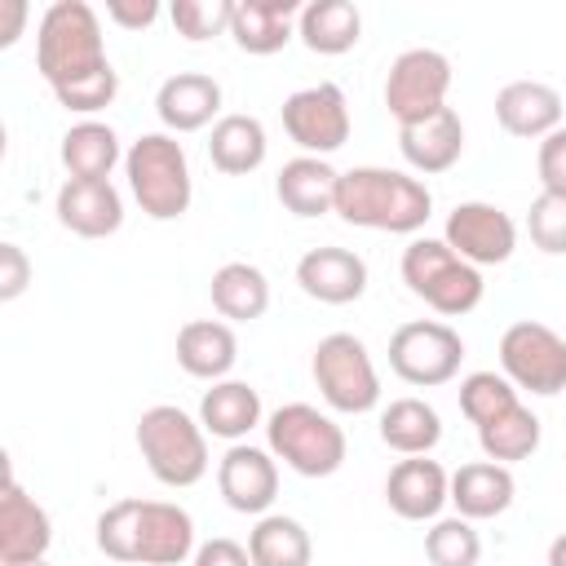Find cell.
I'll list each match as a JSON object with an SVG mask.
<instances>
[{
	"label": "cell",
	"mask_w": 566,
	"mask_h": 566,
	"mask_svg": "<svg viewBox=\"0 0 566 566\" xmlns=\"http://www.w3.org/2000/svg\"><path fill=\"white\" fill-rule=\"evenodd\" d=\"M97 548L128 566H181L195 557V517L172 500L124 495L97 513Z\"/></svg>",
	"instance_id": "cell-1"
},
{
	"label": "cell",
	"mask_w": 566,
	"mask_h": 566,
	"mask_svg": "<svg viewBox=\"0 0 566 566\" xmlns=\"http://www.w3.org/2000/svg\"><path fill=\"white\" fill-rule=\"evenodd\" d=\"M433 212V195L420 177L402 168H380V164H358L340 172L336 186V217L358 230H380V234H416Z\"/></svg>",
	"instance_id": "cell-2"
},
{
	"label": "cell",
	"mask_w": 566,
	"mask_h": 566,
	"mask_svg": "<svg viewBox=\"0 0 566 566\" xmlns=\"http://www.w3.org/2000/svg\"><path fill=\"white\" fill-rule=\"evenodd\" d=\"M106 66L111 57H106L97 9L84 0H53L35 27V71L44 75V84L57 93Z\"/></svg>",
	"instance_id": "cell-3"
},
{
	"label": "cell",
	"mask_w": 566,
	"mask_h": 566,
	"mask_svg": "<svg viewBox=\"0 0 566 566\" xmlns=\"http://www.w3.org/2000/svg\"><path fill=\"white\" fill-rule=\"evenodd\" d=\"M124 177L137 208L150 221H177L190 212V199H195L190 159L172 133H142L124 150Z\"/></svg>",
	"instance_id": "cell-4"
},
{
	"label": "cell",
	"mask_w": 566,
	"mask_h": 566,
	"mask_svg": "<svg viewBox=\"0 0 566 566\" xmlns=\"http://www.w3.org/2000/svg\"><path fill=\"white\" fill-rule=\"evenodd\" d=\"M137 451L155 482L181 491L208 473V429L177 402H155L137 416Z\"/></svg>",
	"instance_id": "cell-5"
},
{
	"label": "cell",
	"mask_w": 566,
	"mask_h": 566,
	"mask_svg": "<svg viewBox=\"0 0 566 566\" xmlns=\"http://www.w3.org/2000/svg\"><path fill=\"white\" fill-rule=\"evenodd\" d=\"M402 283L411 296H420L429 310H438L442 318H460L469 310L482 305V270L469 265L464 256H455L447 248V239H429V234H416L407 248H402Z\"/></svg>",
	"instance_id": "cell-6"
},
{
	"label": "cell",
	"mask_w": 566,
	"mask_h": 566,
	"mask_svg": "<svg viewBox=\"0 0 566 566\" xmlns=\"http://www.w3.org/2000/svg\"><path fill=\"white\" fill-rule=\"evenodd\" d=\"M265 447L301 478H332L345 464V429L314 402H283L265 420Z\"/></svg>",
	"instance_id": "cell-7"
},
{
	"label": "cell",
	"mask_w": 566,
	"mask_h": 566,
	"mask_svg": "<svg viewBox=\"0 0 566 566\" xmlns=\"http://www.w3.org/2000/svg\"><path fill=\"white\" fill-rule=\"evenodd\" d=\"M310 371H314V385H318L323 402L340 416H367L380 402L376 363H371L367 345L354 332H327L314 345Z\"/></svg>",
	"instance_id": "cell-8"
},
{
	"label": "cell",
	"mask_w": 566,
	"mask_h": 566,
	"mask_svg": "<svg viewBox=\"0 0 566 566\" xmlns=\"http://www.w3.org/2000/svg\"><path fill=\"white\" fill-rule=\"evenodd\" d=\"M460 363H464V340L451 323L411 318V323L394 327V336H389V367L398 380H407L416 389H438V385L455 380Z\"/></svg>",
	"instance_id": "cell-9"
},
{
	"label": "cell",
	"mask_w": 566,
	"mask_h": 566,
	"mask_svg": "<svg viewBox=\"0 0 566 566\" xmlns=\"http://www.w3.org/2000/svg\"><path fill=\"white\" fill-rule=\"evenodd\" d=\"M500 371L513 380V389H526L535 398H553L566 389V336H557L548 323L517 318L500 336Z\"/></svg>",
	"instance_id": "cell-10"
},
{
	"label": "cell",
	"mask_w": 566,
	"mask_h": 566,
	"mask_svg": "<svg viewBox=\"0 0 566 566\" xmlns=\"http://www.w3.org/2000/svg\"><path fill=\"white\" fill-rule=\"evenodd\" d=\"M447 93H451V62L447 53L438 49H402L394 62H389V75H385V106L389 115L402 124H420L429 115H438L447 106Z\"/></svg>",
	"instance_id": "cell-11"
},
{
	"label": "cell",
	"mask_w": 566,
	"mask_h": 566,
	"mask_svg": "<svg viewBox=\"0 0 566 566\" xmlns=\"http://www.w3.org/2000/svg\"><path fill=\"white\" fill-rule=\"evenodd\" d=\"M283 133L305 150L327 159L332 150H340L349 142V102L340 93V84L318 80L310 88H296L283 97Z\"/></svg>",
	"instance_id": "cell-12"
},
{
	"label": "cell",
	"mask_w": 566,
	"mask_h": 566,
	"mask_svg": "<svg viewBox=\"0 0 566 566\" xmlns=\"http://www.w3.org/2000/svg\"><path fill=\"white\" fill-rule=\"evenodd\" d=\"M442 239L455 256H464L469 265H504L517 248V226L504 208L486 203V199H464L447 212Z\"/></svg>",
	"instance_id": "cell-13"
},
{
	"label": "cell",
	"mask_w": 566,
	"mask_h": 566,
	"mask_svg": "<svg viewBox=\"0 0 566 566\" xmlns=\"http://www.w3.org/2000/svg\"><path fill=\"white\" fill-rule=\"evenodd\" d=\"M217 491L234 513L265 517L279 495V460L270 455V447L230 442L217 460Z\"/></svg>",
	"instance_id": "cell-14"
},
{
	"label": "cell",
	"mask_w": 566,
	"mask_h": 566,
	"mask_svg": "<svg viewBox=\"0 0 566 566\" xmlns=\"http://www.w3.org/2000/svg\"><path fill=\"white\" fill-rule=\"evenodd\" d=\"M385 504L402 522H438L451 504V473L429 455H402L385 478Z\"/></svg>",
	"instance_id": "cell-15"
},
{
	"label": "cell",
	"mask_w": 566,
	"mask_h": 566,
	"mask_svg": "<svg viewBox=\"0 0 566 566\" xmlns=\"http://www.w3.org/2000/svg\"><path fill=\"white\" fill-rule=\"evenodd\" d=\"M296 287L318 305H349L367 292V261L354 248H310L296 261Z\"/></svg>",
	"instance_id": "cell-16"
},
{
	"label": "cell",
	"mask_w": 566,
	"mask_h": 566,
	"mask_svg": "<svg viewBox=\"0 0 566 566\" xmlns=\"http://www.w3.org/2000/svg\"><path fill=\"white\" fill-rule=\"evenodd\" d=\"M155 115L164 133H199L221 119V84L203 71H177L155 93Z\"/></svg>",
	"instance_id": "cell-17"
},
{
	"label": "cell",
	"mask_w": 566,
	"mask_h": 566,
	"mask_svg": "<svg viewBox=\"0 0 566 566\" xmlns=\"http://www.w3.org/2000/svg\"><path fill=\"white\" fill-rule=\"evenodd\" d=\"M53 544V522L35 495L9 473L0 495V562H40Z\"/></svg>",
	"instance_id": "cell-18"
},
{
	"label": "cell",
	"mask_w": 566,
	"mask_h": 566,
	"mask_svg": "<svg viewBox=\"0 0 566 566\" xmlns=\"http://www.w3.org/2000/svg\"><path fill=\"white\" fill-rule=\"evenodd\" d=\"M53 212L62 221V230L80 234V239H106L124 226V199L111 181H80V177H66L57 186V199H53Z\"/></svg>",
	"instance_id": "cell-19"
},
{
	"label": "cell",
	"mask_w": 566,
	"mask_h": 566,
	"mask_svg": "<svg viewBox=\"0 0 566 566\" xmlns=\"http://www.w3.org/2000/svg\"><path fill=\"white\" fill-rule=\"evenodd\" d=\"M562 93L544 80H513L495 93V119L509 137L544 142L553 128H562Z\"/></svg>",
	"instance_id": "cell-20"
},
{
	"label": "cell",
	"mask_w": 566,
	"mask_h": 566,
	"mask_svg": "<svg viewBox=\"0 0 566 566\" xmlns=\"http://www.w3.org/2000/svg\"><path fill=\"white\" fill-rule=\"evenodd\" d=\"M398 150L411 164V172L438 177V172L460 164V155H464V124H460V115L451 106H442L438 115H429L420 124H402L398 128Z\"/></svg>",
	"instance_id": "cell-21"
},
{
	"label": "cell",
	"mask_w": 566,
	"mask_h": 566,
	"mask_svg": "<svg viewBox=\"0 0 566 566\" xmlns=\"http://www.w3.org/2000/svg\"><path fill=\"white\" fill-rule=\"evenodd\" d=\"M239 363V336L226 318H190L177 332V367L195 380H230Z\"/></svg>",
	"instance_id": "cell-22"
},
{
	"label": "cell",
	"mask_w": 566,
	"mask_h": 566,
	"mask_svg": "<svg viewBox=\"0 0 566 566\" xmlns=\"http://www.w3.org/2000/svg\"><path fill=\"white\" fill-rule=\"evenodd\" d=\"M336 186H340V172L318 159V155H296L279 168L274 177V195L279 203L292 212V217H327L336 212Z\"/></svg>",
	"instance_id": "cell-23"
},
{
	"label": "cell",
	"mask_w": 566,
	"mask_h": 566,
	"mask_svg": "<svg viewBox=\"0 0 566 566\" xmlns=\"http://www.w3.org/2000/svg\"><path fill=\"white\" fill-rule=\"evenodd\" d=\"M517 495V482H513V469L509 464H495V460H469L451 473V504L460 517L469 522H486V517H500Z\"/></svg>",
	"instance_id": "cell-24"
},
{
	"label": "cell",
	"mask_w": 566,
	"mask_h": 566,
	"mask_svg": "<svg viewBox=\"0 0 566 566\" xmlns=\"http://www.w3.org/2000/svg\"><path fill=\"white\" fill-rule=\"evenodd\" d=\"M296 18H301L296 0H234L230 35L243 53L270 57L296 35Z\"/></svg>",
	"instance_id": "cell-25"
},
{
	"label": "cell",
	"mask_w": 566,
	"mask_h": 566,
	"mask_svg": "<svg viewBox=\"0 0 566 566\" xmlns=\"http://www.w3.org/2000/svg\"><path fill=\"white\" fill-rule=\"evenodd\" d=\"M265 150H270L265 124H261L256 115H243V111L221 115V119L212 124V133H208V159H212V168L226 172V177H248V172H256V168L265 164Z\"/></svg>",
	"instance_id": "cell-26"
},
{
	"label": "cell",
	"mask_w": 566,
	"mask_h": 566,
	"mask_svg": "<svg viewBox=\"0 0 566 566\" xmlns=\"http://www.w3.org/2000/svg\"><path fill=\"white\" fill-rule=\"evenodd\" d=\"M62 168L66 177H80V181H111L115 164H124V150H119V133L102 119H80L62 133Z\"/></svg>",
	"instance_id": "cell-27"
},
{
	"label": "cell",
	"mask_w": 566,
	"mask_h": 566,
	"mask_svg": "<svg viewBox=\"0 0 566 566\" xmlns=\"http://www.w3.org/2000/svg\"><path fill=\"white\" fill-rule=\"evenodd\" d=\"M296 35L310 53L340 57L363 40V13L349 0H310V4H301Z\"/></svg>",
	"instance_id": "cell-28"
},
{
	"label": "cell",
	"mask_w": 566,
	"mask_h": 566,
	"mask_svg": "<svg viewBox=\"0 0 566 566\" xmlns=\"http://www.w3.org/2000/svg\"><path fill=\"white\" fill-rule=\"evenodd\" d=\"M199 424L212 438L226 442H243L256 424H261V394L248 380H217L212 389H203L199 398Z\"/></svg>",
	"instance_id": "cell-29"
},
{
	"label": "cell",
	"mask_w": 566,
	"mask_h": 566,
	"mask_svg": "<svg viewBox=\"0 0 566 566\" xmlns=\"http://www.w3.org/2000/svg\"><path fill=\"white\" fill-rule=\"evenodd\" d=\"M208 296H212V310L221 318L252 323V318H261L270 310V279L252 261H226L221 270H212Z\"/></svg>",
	"instance_id": "cell-30"
},
{
	"label": "cell",
	"mask_w": 566,
	"mask_h": 566,
	"mask_svg": "<svg viewBox=\"0 0 566 566\" xmlns=\"http://www.w3.org/2000/svg\"><path fill=\"white\" fill-rule=\"evenodd\" d=\"M380 442L398 455H429L442 442V416L424 398H394L380 411Z\"/></svg>",
	"instance_id": "cell-31"
},
{
	"label": "cell",
	"mask_w": 566,
	"mask_h": 566,
	"mask_svg": "<svg viewBox=\"0 0 566 566\" xmlns=\"http://www.w3.org/2000/svg\"><path fill=\"white\" fill-rule=\"evenodd\" d=\"M539 438H544V424L539 416L517 402L509 407L504 416L478 424V447H482V460H495V464H517V460H531L539 451Z\"/></svg>",
	"instance_id": "cell-32"
},
{
	"label": "cell",
	"mask_w": 566,
	"mask_h": 566,
	"mask_svg": "<svg viewBox=\"0 0 566 566\" xmlns=\"http://www.w3.org/2000/svg\"><path fill=\"white\" fill-rule=\"evenodd\" d=\"M248 553H252V566H310L314 562L310 531L287 513L256 517V526L248 531Z\"/></svg>",
	"instance_id": "cell-33"
},
{
	"label": "cell",
	"mask_w": 566,
	"mask_h": 566,
	"mask_svg": "<svg viewBox=\"0 0 566 566\" xmlns=\"http://www.w3.org/2000/svg\"><path fill=\"white\" fill-rule=\"evenodd\" d=\"M517 402L522 398H517V389H513V380L504 371H469L460 380V411H464V420L473 429L486 424V420H495V416H504Z\"/></svg>",
	"instance_id": "cell-34"
},
{
	"label": "cell",
	"mask_w": 566,
	"mask_h": 566,
	"mask_svg": "<svg viewBox=\"0 0 566 566\" xmlns=\"http://www.w3.org/2000/svg\"><path fill=\"white\" fill-rule=\"evenodd\" d=\"M424 557L433 566H478L482 557V535L473 531L469 517H438L429 531H424Z\"/></svg>",
	"instance_id": "cell-35"
},
{
	"label": "cell",
	"mask_w": 566,
	"mask_h": 566,
	"mask_svg": "<svg viewBox=\"0 0 566 566\" xmlns=\"http://www.w3.org/2000/svg\"><path fill=\"white\" fill-rule=\"evenodd\" d=\"M177 35L186 40H217V35H230V22H234V0H172L168 9Z\"/></svg>",
	"instance_id": "cell-36"
},
{
	"label": "cell",
	"mask_w": 566,
	"mask_h": 566,
	"mask_svg": "<svg viewBox=\"0 0 566 566\" xmlns=\"http://www.w3.org/2000/svg\"><path fill=\"white\" fill-rule=\"evenodd\" d=\"M526 230H531V243L548 256H566V195H548L539 190L531 212H526Z\"/></svg>",
	"instance_id": "cell-37"
},
{
	"label": "cell",
	"mask_w": 566,
	"mask_h": 566,
	"mask_svg": "<svg viewBox=\"0 0 566 566\" xmlns=\"http://www.w3.org/2000/svg\"><path fill=\"white\" fill-rule=\"evenodd\" d=\"M115 93H119V71H115V66H106V71H97V75L80 80V84L57 88L53 97H57V106H66V111H75V115L93 119L97 111H106V106L115 102Z\"/></svg>",
	"instance_id": "cell-38"
},
{
	"label": "cell",
	"mask_w": 566,
	"mask_h": 566,
	"mask_svg": "<svg viewBox=\"0 0 566 566\" xmlns=\"http://www.w3.org/2000/svg\"><path fill=\"white\" fill-rule=\"evenodd\" d=\"M535 172L548 195H566V128H553L535 150Z\"/></svg>",
	"instance_id": "cell-39"
},
{
	"label": "cell",
	"mask_w": 566,
	"mask_h": 566,
	"mask_svg": "<svg viewBox=\"0 0 566 566\" xmlns=\"http://www.w3.org/2000/svg\"><path fill=\"white\" fill-rule=\"evenodd\" d=\"M31 283V261L18 243H0V301H18Z\"/></svg>",
	"instance_id": "cell-40"
},
{
	"label": "cell",
	"mask_w": 566,
	"mask_h": 566,
	"mask_svg": "<svg viewBox=\"0 0 566 566\" xmlns=\"http://www.w3.org/2000/svg\"><path fill=\"white\" fill-rule=\"evenodd\" d=\"M190 566H252V553H248L239 539L217 535V539H203V544L195 548Z\"/></svg>",
	"instance_id": "cell-41"
},
{
	"label": "cell",
	"mask_w": 566,
	"mask_h": 566,
	"mask_svg": "<svg viewBox=\"0 0 566 566\" xmlns=\"http://www.w3.org/2000/svg\"><path fill=\"white\" fill-rule=\"evenodd\" d=\"M106 18L124 31H146L159 18V4L155 0H106Z\"/></svg>",
	"instance_id": "cell-42"
},
{
	"label": "cell",
	"mask_w": 566,
	"mask_h": 566,
	"mask_svg": "<svg viewBox=\"0 0 566 566\" xmlns=\"http://www.w3.org/2000/svg\"><path fill=\"white\" fill-rule=\"evenodd\" d=\"M27 0H0V49H9L27 27Z\"/></svg>",
	"instance_id": "cell-43"
},
{
	"label": "cell",
	"mask_w": 566,
	"mask_h": 566,
	"mask_svg": "<svg viewBox=\"0 0 566 566\" xmlns=\"http://www.w3.org/2000/svg\"><path fill=\"white\" fill-rule=\"evenodd\" d=\"M548 566H566V531L548 544Z\"/></svg>",
	"instance_id": "cell-44"
},
{
	"label": "cell",
	"mask_w": 566,
	"mask_h": 566,
	"mask_svg": "<svg viewBox=\"0 0 566 566\" xmlns=\"http://www.w3.org/2000/svg\"><path fill=\"white\" fill-rule=\"evenodd\" d=\"M0 566H49V562L40 557V562H0Z\"/></svg>",
	"instance_id": "cell-45"
}]
</instances>
